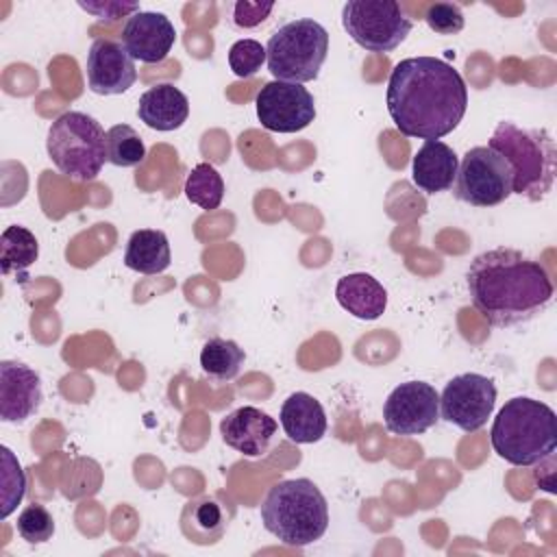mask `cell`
<instances>
[{"mask_svg":"<svg viewBox=\"0 0 557 557\" xmlns=\"http://www.w3.org/2000/svg\"><path fill=\"white\" fill-rule=\"evenodd\" d=\"M385 100L403 135L429 141L459 126L468 109V87L450 63L435 57H409L394 65Z\"/></svg>","mask_w":557,"mask_h":557,"instance_id":"1","label":"cell"},{"mask_svg":"<svg viewBox=\"0 0 557 557\" xmlns=\"http://www.w3.org/2000/svg\"><path fill=\"white\" fill-rule=\"evenodd\" d=\"M474 309L498 329L537 318L553 300L548 270L516 248L479 252L466 272Z\"/></svg>","mask_w":557,"mask_h":557,"instance_id":"2","label":"cell"},{"mask_svg":"<svg viewBox=\"0 0 557 557\" xmlns=\"http://www.w3.org/2000/svg\"><path fill=\"white\" fill-rule=\"evenodd\" d=\"M490 442L494 453L511 466H535L555 453V411L546 403L529 396L509 398L494 418Z\"/></svg>","mask_w":557,"mask_h":557,"instance_id":"3","label":"cell"},{"mask_svg":"<svg viewBox=\"0 0 557 557\" xmlns=\"http://www.w3.org/2000/svg\"><path fill=\"white\" fill-rule=\"evenodd\" d=\"M261 522L285 546H309L329 527V505L311 479H285L265 494Z\"/></svg>","mask_w":557,"mask_h":557,"instance_id":"4","label":"cell"},{"mask_svg":"<svg viewBox=\"0 0 557 557\" xmlns=\"http://www.w3.org/2000/svg\"><path fill=\"white\" fill-rule=\"evenodd\" d=\"M487 146L509 163L513 194L537 202L553 189L557 152L546 128H522L516 122L503 120L496 124Z\"/></svg>","mask_w":557,"mask_h":557,"instance_id":"5","label":"cell"},{"mask_svg":"<svg viewBox=\"0 0 557 557\" xmlns=\"http://www.w3.org/2000/svg\"><path fill=\"white\" fill-rule=\"evenodd\" d=\"M107 133L83 111L61 113L48 128L46 150L54 168L76 183L94 181L107 161Z\"/></svg>","mask_w":557,"mask_h":557,"instance_id":"6","label":"cell"},{"mask_svg":"<svg viewBox=\"0 0 557 557\" xmlns=\"http://www.w3.org/2000/svg\"><path fill=\"white\" fill-rule=\"evenodd\" d=\"M329 54L326 28L311 20L298 17L278 26L265 46V63L276 81L309 83L315 81Z\"/></svg>","mask_w":557,"mask_h":557,"instance_id":"7","label":"cell"},{"mask_svg":"<svg viewBox=\"0 0 557 557\" xmlns=\"http://www.w3.org/2000/svg\"><path fill=\"white\" fill-rule=\"evenodd\" d=\"M342 26L368 52H392L411 33V20L394 0H348Z\"/></svg>","mask_w":557,"mask_h":557,"instance_id":"8","label":"cell"},{"mask_svg":"<svg viewBox=\"0 0 557 557\" xmlns=\"http://www.w3.org/2000/svg\"><path fill=\"white\" fill-rule=\"evenodd\" d=\"M513 194V172L490 146L470 148L455 176V198L472 207H496Z\"/></svg>","mask_w":557,"mask_h":557,"instance_id":"9","label":"cell"},{"mask_svg":"<svg viewBox=\"0 0 557 557\" xmlns=\"http://www.w3.org/2000/svg\"><path fill=\"white\" fill-rule=\"evenodd\" d=\"M494 405V381L476 372H463L444 385L440 394V418L466 433H474L485 426Z\"/></svg>","mask_w":557,"mask_h":557,"instance_id":"10","label":"cell"},{"mask_svg":"<svg viewBox=\"0 0 557 557\" xmlns=\"http://www.w3.org/2000/svg\"><path fill=\"white\" fill-rule=\"evenodd\" d=\"M255 107L261 126L274 133H298L315 117V100L300 83H265L257 91Z\"/></svg>","mask_w":557,"mask_h":557,"instance_id":"11","label":"cell"},{"mask_svg":"<svg viewBox=\"0 0 557 557\" xmlns=\"http://www.w3.org/2000/svg\"><path fill=\"white\" fill-rule=\"evenodd\" d=\"M383 420L394 435H420L440 420V394L424 381L400 383L383 405Z\"/></svg>","mask_w":557,"mask_h":557,"instance_id":"12","label":"cell"},{"mask_svg":"<svg viewBox=\"0 0 557 557\" xmlns=\"http://www.w3.org/2000/svg\"><path fill=\"white\" fill-rule=\"evenodd\" d=\"M87 85L98 96H117L137 81L135 59L113 39H96L87 52Z\"/></svg>","mask_w":557,"mask_h":557,"instance_id":"13","label":"cell"},{"mask_svg":"<svg viewBox=\"0 0 557 557\" xmlns=\"http://www.w3.org/2000/svg\"><path fill=\"white\" fill-rule=\"evenodd\" d=\"M235 516V503L224 492L200 494L183 505L178 524L181 533L198 546L220 542Z\"/></svg>","mask_w":557,"mask_h":557,"instance_id":"14","label":"cell"},{"mask_svg":"<svg viewBox=\"0 0 557 557\" xmlns=\"http://www.w3.org/2000/svg\"><path fill=\"white\" fill-rule=\"evenodd\" d=\"M176 30L168 15L137 11L128 15L122 28V46L141 63H161L174 48Z\"/></svg>","mask_w":557,"mask_h":557,"instance_id":"15","label":"cell"},{"mask_svg":"<svg viewBox=\"0 0 557 557\" xmlns=\"http://www.w3.org/2000/svg\"><path fill=\"white\" fill-rule=\"evenodd\" d=\"M41 379L26 363L0 361V418L4 422H24L41 405Z\"/></svg>","mask_w":557,"mask_h":557,"instance_id":"16","label":"cell"},{"mask_svg":"<svg viewBox=\"0 0 557 557\" xmlns=\"http://www.w3.org/2000/svg\"><path fill=\"white\" fill-rule=\"evenodd\" d=\"M276 429L278 424L270 413L250 405L233 409L220 422L224 444L246 457H261L276 435Z\"/></svg>","mask_w":557,"mask_h":557,"instance_id":"17","label":"cell"},{"mask_svg":"<svg viewBox=\"0 0 557 557\" xmlns=\"http://www.w3.org/2000/svg\"><path fill=\"white\" fill-rule=\"evenodd\" d=\"M457 168V152L440 139H429L413 154L411 181L424 194H440L453 187Z\"/></svg>","mask_w":557,"mask_h":557,"instance_id":"18","label":"cell"},{"mask_svg":"<svg viewBox=\"0 0 557 557\" xmlns=\"http://www.w3.org/2000/svg\"><path fill=\"white\" fill-rule=\"evenodd\" d=\"M137 115L148 128L170 133L187 122L189 100L172 83H159L139 96Z\"/></svg>","mask_w":557,"mask_h":557,"instance_id":"19","label":"cell"},{"mask_svg":"<svg viewBox=\"0 0 557 557\" xmlns=\"http://www.w3.org/2000/svg\"><path fill=\"white\" fill-rule=\"evenodd\" d=\"M285 435L296 444L320 442L326 433V413L318 398L307 392L289 394L278 413Z\"/></svg>","mask_w":557,"mask_h":557,"instance_id":"20","label":"cell"},{"mask_svg":"<svg viewBox=\"0 0 557 557\" xmlns=\"http://www.w3.org/2000/svg\"><path fill=\"white\" fill-rule=\"evenodd\" d=\"M335 298L344 311L359 320H376L387 307L385 287L366 272H352L337 281Z\"/></svg>","mask_w":557,"mask_h":557,"instance_id":"21","label":"cell"},{"mask_svg":"<svg viewBox=\"0 0 557 557\" xmlns=\"http://www.w3.org/2000/svg\"><path fill=\"white\" fill-rule=\"evenodd\" d=\"M172 263L170 242L163 231L139 228L135 231L124 250V265L139 274H159Z\"/></svg>","mask_w":557,"mask_h":557,"instance_id":"22","label":"cell"},{"mask_svg":"<svg viewBox=\"0 0 557 557\" xmlns=\"http://www.w3.org/2000/svg\"><path fill=\"white\" fill-rule=\"evenodd\" d=\"M244 359V348H239L237 342L224 337L207 339L200 350V368L215 383H226L235 379Z\"/></svg>","mask_w":557,"mask_h":557,"instance_id":"23","label":"cell"},{"mask_svg":"<svg viewBox=\"0 0 557 557\" xmlns=\"http://www.w3.org/2000/svg\"><path fill=\"white\" fill-rule=\"evenodd\" d=\"M39 257L37 237L17 224H11L0 235V268L2 274L22 272L33 265Z\"/></svg>","mask_w":557,"mask_h":557,"instance_id":"24","label":"cell"},{"mask_svg":"<svg viewBox=\"0 0 557 557\" xmlns=\"http://www.w3.org/2000/svg\"><path fill=\"white\" fill-rule=\"evenodd\" d=\"M185 196L191 205L211 211L218 209L224 198L222 174L211 163H198L185 178Z\"/></svg>","mask_w":557,"mask_h":557,"instance_id":"25","label":"cell"},{"mask_svg":"<svg viewBox=\"0 0 557 557\" xmlns=\"http://www.w3.org/2000/svg\"><path fill=\"white\" fill-rule=\"evenodd\" d=\"M107 161L117 168H135L146 159V146L139 133L128 124H115L104 137Z\"/></svg>","mask_w":557,"mask_h":557,"instance_id":"26","label":"cell"},{"mask_svg":"<svg viewBox=\"0 0 557 557\" xmlns=\"http://www.w3.org/2000/svg\"><path fill=\"white\" fill-rule=\"evenodd\" d=\"M26 492V476L13 453L2 446V511L0 518H9L17 503L24 498Z\"/></svg>","mask_w":557,"mask_h":557,"instance_id":"27","label":"cell"},{"mask_svg":"<svg viewBox=\"0 0 557 557\" xmlns=\"http://www.w3.org/2000/svg\"><path fill=\"white\" fill-rule=\"evenodd\" d=\"M17 533L28 544H44L54 533V518L41 503L26 505L17 516Z\"/></svg>","mask_w":557,"mask_h":557,"instance_id":"28","label":"cell"},{"mask_svg":"<svg viewBox=\"0 0 557 557\" xmlns=\"http://www.w3.org/2000/svg\"><path fill=\"white\" fill-rule=\"evenodd\" d=\"M265 63V46L257 39H239L228 48V67L237 78L255 76Z\"/></svg>","mask_w":557,"mask_h":557,"instance_id":"29","label":"cell"},{"mask_svg":"<svg viewBox=\"0 0 557 557\" xmlns=\"http://www.w3.org/2000/svg\"><path fill=\"white\" fill-rule=\"evenodd\" d=\"M424 22L437 35H457L463 28V13L453 2H433L426 7Z\"/></svg>","mask_w":557,"mask_h":557,"instance_id":"30","label":"cell"},{"mask_svg":"<svg viewBox=\"0 0 557 557\" xmlns=\"http://www.w3.org/2000/svg\"><path fill=\"white\" fill-rule=\"evenodd\" d=\"M274 9L272 2H248V0H242L235 4V13H233V20L237 26L242 28H252V26H259L268 15L270 11Z\"/></svg>","mask_w":557,"mask_h":557,"instance_id":"31","label":"cell"},{"mask_svg":"<svg viewBox=\"0 0 557 557\" xmlns=\"http://www.w3.org/2000/svg\"><path fill=\"white\" fill-rule=\"evenodd\" d=\"M78 7L85 9L87 13L96 15V17H109V20H117V17H122V15H126V13L133 15V13L141 11L139 4H135V2L124 4V2H83V0H81Z\"/></svg>","mask_w":557,"mask_h":557,"instance_id":"32","label":"cell"}]
</instances>
